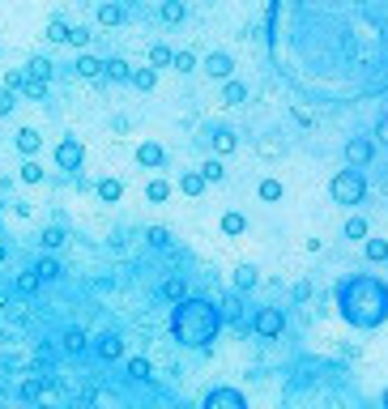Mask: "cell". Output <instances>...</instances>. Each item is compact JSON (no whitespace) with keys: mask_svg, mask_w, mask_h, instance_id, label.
Instances as JSON below:
<instances>
[{"mask_svg":"<svg viewBox=\"0 0 388 409\" xmlns=\"http://www.w3.org/2000/svg\"><path fill=\"white\" fill-rule=\"evenodd\" d=\"M64 243V226H47L43 230V248H60Z\"/></svg>","mask_w":388,"mask_h":409,"instance_id":"38","label":"cell"},{"mask_svg":"<svg viewBox=\"0 0 388 409\" xmlns=\"http://www.w3.org/2000/svg\"><path fill=\"white\" fill-rule=\"evenodd\" d=\"M47 38H51V43H64V38H68V26H64L60 17H51V21H47Z\"/></svg>","mask_w":388,"mask_h":409,"instance_id":"36","label":"cell"},{"mask_svg":"<svg viewBox=\"0 0 388 409\" xmlns=\"http://www.w3.org/2000/svg\"><path fill=\"white\" fill-rule=\"evenodd\" d=\"M243 230H248L243 213H222V235H243Z\"/></svg>","mask_w":388,"mask_h":409,"instance_id":"23","label":"cell"},{"mask_svg":"<svg viewBox=\"0 0 388 409\" xmlns=\"http://www.w3.org/2000/svg\"><path fill=\"white\" fill-rule=\"evenodd\" d=\"M21 397H26V401L43 397V384H38V380H26V384H21Z\"/></svg>","mask_w":388,"mask_h":409,"instance_id":"42","label":"cell"},{"mask_svg":"<svg viewBox=\"0 0 388 409\" xmlns=\"http://www.w3.org/2000/svg\"><path fill=\"white\" fill-rule=\"evenodd\" d=\"M77 73H81V77H103V60H94L90 51H81V55H77Z\"/></svg>","mask_w":388,"mask_h":409,"instance_id":"17","label":"cell"},{"mask_svg":"<svg viewBox=\"0 0 388 409\" xmlns=\"http://www.w3.org/2000/svg\"><path fill=\"white\" fill-rule=\"evenodd\" d=\"M162 294H167L171 303H184V299H188V282H184V277H171V282L162 286Z\"/></svg>","mask_w":388,"mask_h":409,"instance_id":"24","label":"cell"},{"mask_svg":"<svg viewBox=\"0 0 388 409\" xmlns=\"http://www.w3.org/2000/svg\"><path fill=\"white\" fill-rule=\"evenodd\" d=\"M128 81H132L137 90H154V85H158V73H154V68H132Z\"/></svg>","mask_w":388,"mask_h":409,"instance_id":"22","label":"cell"},{"mask_svg":"<svg viewBox=\"0 0 388 409\" xmlns=\"http://www.w3.org/2000/svg\"><path fill=\"white\" fill-rule=\"evenodd\" d=\"M337 312L346 324L372 333L388 320V282L376 273H350L337 282Z\"/></svg>","mask_w":388,"mask_h":409,"instance_id":"1","label":"cell"},{"mask_svg":"<svg viewBox=\"0 0 388 409\" xmlns=\"http://www.w3.org/2000/svg\"><path fill=\"white\" fill-rule=\"evenodd\" d=\"M171 60H175V51H171V47H162V43H158V47H150V68H154V73H158V68H167Z\"/></svg>","mask_w":388,"mask_h":409,"instance_id":"21","label":"cell"},{"mask_svg":"<svg viewBox=\"0 0 388 409\" xmlns=\"http://www.w3.org/2000/svg\"><path fill=\"white\" fill-rule=\"evenodd\" d=\"M137 162H141V166H162L167 154H162L158 141H141V145H137Z\"/></svg>","mask_w":388,"mask_h":409,"instance_id":"9","label":"cell"},{"mask_svg":"<svg viewBox=\"0 0 388 409\" xmlns=\"http://www.w3.org/2000/svg\"><path fill=\"white\" fill-rule=\"evenodd\" d=\"M13 102H17V98H13V94L0 85V115H9V111H13Z\"/></svg>","mask_w":388,"mask_h":409,"instance_id":"43","label":"cell"},{"mask_svg":"<svg viewBox=\"0 0 388 409\" xmlns=\"http://www.w3.org/2000/svg\"><path fill=\"white\" fill-rule=\"evenodd\" d=\"M120 21H124V4H115V0L98 4V26H120Z\"/></svg>","mask_w":388,"mask_h":409,"instance_id":"11","label":"cell"},{"mask_svg":"<svg viewBox=\"0 0 388 409\" xmlns=\"http://www.w3.org/2000/svg\"><path fill=\"white\" fill-rule=\"evenodd\" d=\"M51 158H56V166H60V171H81V162H85V145H81L77 137H64V141L56 145V154H51Z\"/></svg>","mask_w":388,"mask_h":409,"instance_id":"4","label":"cell"},{"mask_svg":"<svg viewBox=\"0 0 388 409\" xmlns=\"http://www.w3.org/2000/svg\"><path fill=\"white\" fill-rule=\"evenodd\" d=\"M372 158H376V145H372L367 137H355V141H346V162H350V171H363Z\"/></svg>","mask_w":388,"mask_h":409,"instance_id":"7","label":"cell"},{"mask_svg":"<svg viewBox=\"0 0 388 409\" xmlns=\"http://www.w3.org/2000/svg\"><path fill=\"white\" fill-rule=\"evenodd\" d=\"M21 73H26V77H38V81H47V77H51V64H47L43 55H34V60H30Z\"/></svg>","mask_w":388,"mask_h":409,"instance_id":"25","label":"cell"},{"mask_svg":"<svg viewBox=\"0 0 388 409\" xmlns=\"http://www.w3.org/2000/svg\"><path fill=\"white\" fill-rule=\"evenodd\" d=\"M376 141H384V145H388V115L376 124Z\"/></svg>","mask_w":388,"mask_h":409,"instance_id":"44","label":"cell"},{"mask_svg":"<svg viewBox=\"0 0 388 409\" xmlns=\"http://www.w3.org/2000/svg\"><path fill=\"white\" fill-rule=\"evenodd\" d=\"M205 188H209V184L201 179V171H188V175H179V192H184V196H201Z\"/></svg>","mask_w":388,"mask_h":409,"instance_id":"13","label":"cell"},{"mask_svg":"<svg viewBox=\"0 0 388 409\" xmlns=\"http://www.w3.org/2000/svg\"><path fill=\"white\" fill-rule=\"evenodd\" d=\"M256 286V269L252 265H239L235 269V290H252Z\"/></svg>","mask_w":388,"mask_h":409,"instance_id":"27","label":"cell"},{"mask_svg":"<svg viewBox=\"0 0 388 409\" xmlns=\"http://www.w3.org/2000/svg\"><path fill=\"white\" fill-rule=\"evenodd\" d=\"M243 98H248V85H243V81H226V85H222V102H226V107H239Z\"/></svg>","mask_w":388,"mask_h":409,"instance_id":"14","label":"cell"},{"mask_svg":"<svg viewBox=\"0 0 388 409\" xmlns=\"http://www.w3.org/2000/svg\"><path fill=\"white\" fill-rule=\"evenodd\" d=\"M38 145H43V137H38L34 128H21V132H17V149H21L26 158H34V154H38Z\"/></svg>","mask_w":388,"mask_h":409,"instance_id":"12","label":"cell"},{"mask_svg":"<svg viewBox=\"0 0 388 409\" xmlns=\"http://www.w3.org/2000/svg\"><path fill=\"white\" fill-rule=\"evenodd\" d=\"M235 145H239V141H235L231 128H218V132H214V149H218V154H231Z\"/></svg>","mask_w":388,"mask_h":409,"instance_id":"26","label":"cell"},{"mask_svg":"<svg viewBox=\"0 0 388 409\" xmlns=\"http://www.w3.org/2000/svg\"><path fill=\"white\" fill-rule=\"evenodd\" d=\"M201 409H248V401H243V393L239 388H209L205 393V401H201Z\"/></svg>","mask_w":388,"mask_h":409,"instance_id":"5","label":"cell"},{"mask_svg":"<svg viewBox=\"0 0 388 409\" xmlns=\"http://www.w3.org/2000/svg\"><path fill=\"white\" fill-rule=\"evenodd\" d=\"M17 175H21V184H38V179H43V166H38V162H34V158H26V162H21V171H17Z\"/></svg>","mask_w":388,"mask_h":409,"instance_id":"29","label":"cell"},{"mask_svg":"<svg viewBox=\"0 0 388 409\" xmlns=\"http://www.w3.org/2000/svg\"><path fill=\"white\" fill-rule=\"evenodd\" d=\"M17 94H26V98H47V81H38V77H26L21 73V90Z\"/></svg>","mask_w":388,"mask_h":409,"instance_id":"19","label":"cell"},{"mask_svg":"<svg viewBox=\"0 0 388 409\" xmlns=\"http://www.w3.org/2000/svg\"><path fill=\"white\" fill-rule=\"evenodd\" d=\"M94 354H98L103 363H115V358L124 354V341H120L115 333H107V337H98V346H94Z\"/></svg>","mask_w":388,"mask_h":409,"instance_id":"10","label":"cell"},{"mask_svg":"<svg viewBox=\"0 0 388 409\" xmlns=\"http://www.w3.org/2000/svg\"><path fill=\"white\" fill-rule=\"evenodd\" d=\"M171 333H175L179 346L205 350V346L222 333V312H218L209 299H184V303H175V312H171Z\"/></svg>","mask_w":388,"mask_h":409,"instance_id":"2","label":"cell"},{"mask_svg":"<svg viewBox=\"0 0 388 409\" xmlns=\"http://www.w3.org/2000/svg\"><path fill=\"white\" fill-rule=\"evenodd\" d=\"M34 277H38V282H56V277H60V265H56V260H38V265H34Z\"/></svg>","mask_w":388,"mask_h":409,"instance_id":"31","label":"cell"},{"mask_svg":"<svg viewBox=\"0 0 388 409\" xmlns=\"http://www.w3.org/2000/svg\"><path fill=\"white\" fill-rule=\"evenodd\" d=\"M256 196H261V201H282V184H278V179H261Z\"/></svg>","mask_w":388,"mask_h":409,"instance_id":"30","label":"cell"},{"mask_svg":"<svg viewBox=\"0 0 388 409\" xmlns=\"http://www.w3.org/2000/svg\"><path fill=\"white\" fill-rule=\"evenodd\" d=\"M0 265H4V243H0Z\"/></svg>","mask_w":388,"mask_h":409,"instance_id":"45","label":"cell"},{"mask_svg":"<svg viewBox=\"0 0 388 409\" xmlns=\"http://www.w3.org/2000/svg\"><path fill=\"white\" fill-rule=\"evenodd\" d=\"M367 260H388V239H367Z\"/></svg>","mask_w":388,"mask_h":409,"instance_id":"32","label":"cell"},{"mask_svg":"<svg viewBox=\"0 0 388 409\" xmlns=\"http://www.w3.org/2000/svg\"><path fill=\"white\" fill-rule=\"evenodd\" d=\"M346 239H367V218H346Z\"/></svg>","mask_w":388,"mask_h":409,"instance_id":"35","label":"cell"},{"mask_svg":"<svg viewBox=\"0 0 388 409\" xmlns=\"http://www.w3.org/2000/svg\"><path fill=\"white\" fill-rule=\"evenodd\" d=\"M68 43H73V47H85V43H90L85 26H68Z\"/></svg>","mask_w":388,"mask_h":409,"instance_id":"39","label":"cell"},{"mask_svg":"<svg viewBox=\"0 0 388 409\" xmlns=\"http://www.w3.org/2000/svg\"><path fill=\"white\" fill-rule=\"evenodd\" d=\"M17 290H21V294H34V290H38V277H34V273H21Z\"/></svg>","mask_w":388,"mask_h":409,"instance_id":"41","label":"cell"},{"mask_svg":"<svg viewBox=\"0 0 388 409\" xmlns=\"http://www.w3.org/2000/svg\"><path fill=\"white\" fill-rule=\"evenodd\" d=\"M103 77L124 81V77H132V68H128V60H103Z\"/></svg>","mask_w":388,"mask_h":409,"instance_id":"18","label":"cell"},{"mask_svg":"<svg viewBox=\"0 0 388 409\" xmlns=\"http://www.w3.org/2000/svg\"><path fill=\"white\" fill-rule=\"evenodd\" d=\"M201 68H205L214 81H231V73H235V60H231L226 51H209V55L201 60Z\"/></svg>","mask_w":388,"mask_h":409,"instance_id":"8","label":"cell"},{"mask_svg":"<svg viewBox=\"0 0 388 409\" xmlns=\"http://www.w3.org/2000/svg\"><path fill=\"white\" fill-rule=\"evenodd\" d=\"M150 371H154L150 358H132V363H128V376H132V380H150Z\"/></svg>","mask_w":388,"mask_h":409,"instance_id":"37","label":"cell"},{"mask_svg":"<svg viewBox=\"0 0 388 409\" xmlns=\"http://www.w3.org/2000/svg\"><path fill=\"white\" fill-rule=\"evenodd\" d=\"M85 350V333L81 329H68L64 333V354H81Z\"/></svg>","mask_w":388,"mask_h":409,"instance_id":"28","label":"cell"},{"mask_svg":"<svg viewBox=\"0 0 388 409\" xmlns=\"http://www.w3.org/2000/svg\"><path fill=\"white\" fill-rule=\"evenodd\" d=\"M282 329H286V316L278 307H261L256 320H252V333L256 337H282Z\"/></svg>","mask_w":388,"mask_h":409,"instance_id":"6","label":"cell"},{"mask_svg":"<svg viewBox=\"0 0 388 409\" xmlns=\"http://www.w3.org/2000/svg\"><path fill=\"white\" fill-rule=\"evenodd\" d=\"M222 175H226V171H222V162H218V158H209V162L201 166V179H205V184H218Z\"/></svg>","mask_w":388,"mask_h":409,"instance_id":"34","label":"cell"},{"mask_svg":"<svg viewBox=\"0 0 388 409\" xmlns=\"http://www.w3.org/2000/svg\"><path fill=\"white\" fill-rule=\"evenodd\" d=\"M145 196H150V201H154V205H162V201H167V196H171V184H167V179H158V175H154V179H150V184H145Z\"/></svg>","mask_w":388,"mask_h":409,"instance_id":"20","label":"cell"},{"mask_svg":"<svg viewBox=\"0 0 388 409\" xmlns=\"http://www.w3.org/2000/svg\"><path fill=\"white\" fill-rule=\"evenodd\" d=\"M158 13H162V21H171V26H175V21H184V17H188V4H184V0H167Z\"/></svg>","mask_w":388,"mask_h":409,"instance_id":"16","label":"cell"},{"mask_svg":"<svg viewBox=\"0 0 388 409\" xmlns=\"http://www.w3.org/2000/svg\"><path fill=\"white\" fill-rule=\"evenodd\" d=\"M384 409H388V388H384Z\"/></svg>","mask_w":388,"mask_h":409,"instance_id":"46","label":"cell"},{"mask_svg":"<svg viewBox=\"0 0 388 409\" xmlns=\"http://www.w3.org/2000/svg\"><path fill=\"white\" fill-rule=\"evenodd\" d=\"M329 192H333V201L337 205H359L363 196H367V179H363V171H337L333 175V184H329Z\"/></svg>","mask_w":388,"mask_h":409,"instance_id":"3","label":"cell"},{"mask_svg":"<svg viewBox=\"0 0 388 409\" xmlns=\"http://www.w3.org/2000/svg\"><path fill=\"white\" fill-rule=\"evenodd\" d=\"M4 90H9V94L21 90V68H9V73H4Z\"/></svg>","mask_w":388,"mask_h":409,"instance_id":"40","label":"cell"},{"mask_svg":"<svg viewBox=\"0 0 388 409\" xmlns=\"http://www.w3.org/2000/svg\"><path fill=\"white\" fill-rule=\"evenodd\" d=\"M120 196H124V184H120V179H98V201L115 205Z\"/></svg>","mask_w":388,"mask_h":409,"instance_id":"15","label":"cell"},{"mask_svg":"<svg viewBox=\"0 0 388 409\" xmlns=\"http://www.w3.org/2000/svg\"><path fill=\"white\" fill-rule=\"evenodd\" d=\"M171 68H175V73H192V68H196V55H192V51H175Z\"/></svg>","mask_w":388,"mask_h":409,"instance_id":"33","label":"cell"}]
</instances>
